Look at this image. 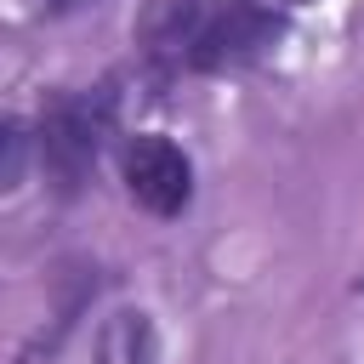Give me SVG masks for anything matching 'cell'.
Here are the masks:
<instances>
[{
    "mask_svg": "<svg viewBox=\"0 0 364 364\" xmlns=\"http://www.w3.org/2000/svg\"><path fill=\"white\" fill-rule=\"evenodd\" d=\"M279 34H284L279 11H267V6H256V0H228V6L210 11L205 34H199V46H193V57H188V68H199V74L245 68V63H256Z\"/></svg>",
    "mask_w": 364,
    "mask_h": 364,
    "instance_id": "obj_3",
    "label": "cell"
},
{
    "mask_svg": "<svg viewBox=\"0 0 364 364\" xmlns=\"http://www.w3.org/2000/svg\"><path fill=\"white\" fill-rule=\"evenodd\" d=\"M290 6H307V0H290Z\"/></svg>",
    "mask_w": 364,
    "mask_h": 364,
    "instance_id": "obj_8",
    "label": "cell"
},
{
    "mask_svg": "<svg viewBox=\"0 0 364 364\" xmlns=\"http://www.w3.org/2000/svg\"><path fill=\"white\" fill-rule=\"evenodd\" d=\"M102 364H154L148 313H119V318L102 330Z\"/></svg>",
    "mask_w": 364,
    "mask_h": 364,
    "instance_id": "obj_5",
    "label": "cell"
},
{
    "mask_svg": "<svg viewBox=\"0 0 364 364\" xmlns=\"http://www.w3.org/2000/svg\"><path fill=\"white\" fill-rule=\"evenodd\" d=\"M108 125H114V91L108 85H97V91H63V97L46 102L34 154H40V171L51 176L57 193H74L91 176Z\"/></svg>",
    "mask_w": 364,
    "mask_h": 364,
    "instance_id": "obj_1",
    "label": "cell"
},
{
    "mask_svg": "<svg viewBox=\"0 0 364 364\" xmlns=\"http://www.w3.org/2000/svg\"><path fill=\"white\" fill-rule=\"evenodd\" d=\"M23 148H28L23 119H6V171H0V182H6V188H17V182H23Z\"/></svg>",
    "mask_w": 364,
    "mask_h": 364,
    "instance_id": "obj_6",
    "label": "cell"
},
{
    "mask_svg": "<svg viewBox=\"0 0 364 364\" xmlns=\"http://www.w3.org/2000/svg\"><path fill=\"white\" fill-rule=\"evenodd\" d=\"M210 11H216L210 0H142L131 34H136V46L154 68H188Z\"/></svg>",
    "mask_w": 364,
    "mask_h": 364,
    "instance_id": "obj_4",
    "label": "cell"
},
{
    "mask_svg": "<svg viewBox=\"0 0 364 364\" xmlns=\"http://www.w3.org/2000/svg\"><path fill=\"white\" fill-rule=\"evenodd\" d=\"M80 6H97V0H51V11H80Z\"/></svg>",
    "mask_w": 364,
    "mask_h": 364,
    "instance_id": "obj_7",
    "label": "cell"
},
{
    "mask_svg": "<svg viewBox=\"0 0 364 364\" xmlns=\"http://www.w3.org/2000/svg\"><path fill=\"white\" fill-rule=\"evenodd\" d=\"M119 171H125L131 199H136L148 216H182L188 199H193V165H188V154H182L171 136H159V131L131 136L125 154H119Z\"/></svg>",
    "mask_w": 364,
    "mask_h": 364,
    "instance_id": "obj_2",
    "label": "cell"
}]
</instances>
